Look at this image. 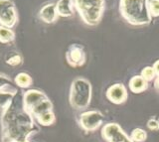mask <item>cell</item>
<instances>
[{"label": "cell", "mask_w": 159, "mask_h": 142, "mask_svg": "<svg viewBox=\"0 0 159 142\" xmlns=\"http://www.w3.org/2000/svg\"><path fill=\"white\" fill-rule=\"evenodd\" d=\"M3 127V142H27L30 134L35 133L34 121L31 114L25 110L23 100H14L1 118Z\"/></svg>", "instance_id": "cell-1"}, {"label": "cell", "mask_w": 159, "mask_h": 142, "mask_svg": "<svg viewBox=\"0 0 159 142\" xmlns=\"http://www.w3.org/2000/svg\"><path fill=\"white\" fill-rule=\"evenodd\" d=\"M119 13L132 26H144L151 22L145 0H119Z\"/></svg>", "instance_id": "cell-2"}, {"label": "cell", "mask_w": 159, "mask_h": 142, "mask_svg": "<svg viewBox=\"0 0 159 142\" xmlns=\"http://www.w3.org/2000/svg\"><path fill=\"white\" fill-rule=\"evenodd\" d=\"M73 4L84 24L97 26L102 21L106 8L104 0H73Z\"/></svg>", "instance_id": "cell-3"}, {"label": "cell", "mask_w": 159, "mask_h": 142, "mask_svg": "<svg viewBox=\"0 0 159 142\" xmlns=\"http://www.w3.org/2000/svg\"><path fill=\"white\" fill-rule=\"evenodd\" d=\"M92 99V85L84 78L74 80L70 90V104L76 109H84Z\"/></svg>", "instance_id": "cell-4"}, {"label": "cell", "mask_w": 159, "mask_h": 142, "mask_svg": "<svg viewBox=\"0 0 159 142\" xmlns=\"http://www.w3.org/2000/svg\"><path fill=\"white\" fill-rule=\"evenodd\" d=\"M18 23V10L12 0H0V26L13 29Z\"/></svg>", "instance_id": "cell-5"}, {"label": "cell", "mask_w": 159, "mask_h": 142, "mask_svg": "<svg viewBox=\"0 0 159 142\" xmlns=\"http://www.w3.org/2000/svg\"><path fill=\"white\" fill-rule=\"evenodd\" d=\"M66 61L72 68H81L87 62V53L83 45L74 43L71 44L66 51Z\"/></svg>", "instance_id": "cell-6"}, {"label": "cell", "mask_w": 159, "mask_h": 142, "mask_svg": "<svg viewBox=\"0 0 159 142\" xmlns=\"http://www.w3.org/2000/svg\"><path fill=\"white\" fill-rule=\"evenodd\" d=\"M103 121V115L98 111H87L81 114L80 125L86 131H94Z\"/></svg>", "instance_id": "cell-7"}, {"label": "cell", "mask_w": 159, "mask_h": 142, "mask_svg": "<svg viewBox=\"0 0 159 142\" xmlns=\"http://www.w3.org/2000/svg\"><path fill=\"white\" fill-rule=\"evenodd\" d=\"M102 135L107 142H132L116 123L107 124L102 130Z\"/></svg>", "instance_id": "cell-8"}, {"label": "cell", "mask_w": 159, "mask_h": 142, "mask_svg": "<svg viewBox=\"0 0 159 142\" xmlns=\"http://www.w3.org/2000/svg\"><path fill=\"white\" fill-rule=\"evenodd\" d=\"M46 99H47V95L40 91L30 90L26 91L23 96V105H24L25 110L29 113L38 104H40V102Z\"/></svg>", "instance_id": "cell-9"}, {"label": "cell", "mask_w": 159, "mask_h": 142, "mask_svg": "<svg viewBox=\"0 0 159 142\" xmlns=\"http://www.w3.org/2000/svg\"><path fill=\"white\" fill-rule=\"evenodd\" d=\"M107 97L112 104H120L127 99V91L122 84H114L107 91Z\"/></svg>", "instance_id": "cell-10"}, {"label": "cell", "mask_w": 159, "mask_h": 142, "mask_svg": "<svg viewBox=\"0 0 159 142\" xmlns=\"http://www.w3.org/2000/svg\"><path fill=\"white\" fill-rule=\"evenodd\" d=\"M38 17L42 22L46 24H53L58 20V13L56 10V3L50 2L40 9L38 13Z\"/></svg>", "instance_id": "cell-11"}, {"label": "cell", "mask_w": 159, "mask_h": 142, "mask_svg": "<svg viewBox=\"0 0 159 142\" xmlns=\"http://www.w3.org/2000/svg\"><path fill=\"white\" fill-rule=\"evenodd\" d=\"M56 10L59 17L69 18L74 16L75 8L73 0H58L56 2Z\"/></svg>", "instance_id": "cell-12"}, {"label": "cell", "mask_w": 159, "mask_h": 142, "mask_svg": "<svg viewBox=\"0 0 159 142\" xmlns=\"http://www.w3.org/2000/svg\"><path fill=\"white\" fill-rule=\"evenodd\" d=\"M129 89L134 94H140L148 89V82H146L141 76H134L129 81Z\"/></svg>", "instance_id": "cell-13"}, {"label": "cell", "mask_w": 159, "mask_h": 142, "mask_svg": "<svg viewBox=\"0 0 159 142\" xmlns=\"http://www.w3.org/2000/svg\"><path fill=\"white\" fill-rule=\"evenodd\" d=\"M15 84L17 85V87H21V89H27V87L32 86L33 79L29 74L20 73V74L15 77Z\"/></svg>", "instance_id": "cell-14"}, {"label": "cell", "mask_w": 159, "mask_h": 142, "mask_svg": "<svg viewBox=\"0 0 159 142\" xmlns=\"http://www.w3.org/2000/svg\"><path fill=\"white\" fill-rule=\"evenodd\" d=\"M15 40V32L12 29L0 26V43L9 44Z\"/></svg>", "instance_id": "cell-15"}, {"label": "cell", "mask_w": 159, "mask_h": 142, "mask_svg": "<svg viewBox=\"0 0 159 142\" xmlns=\"http://www.w3.org/2000/svg\"><path fill=\"white\" fill-rule=\"evenodd\" d=\"M35 118L37 119V121L39 122V124H41L43 126H49L52 125L56 118H55V115L52 111H48L45 112V113H42L38 116H36Z\"/></svg>", "instance_id": "cell-16"}, {"label": "cell", "mask_w": 159, "mask_h": 142, "mask_svg": "<svg viewBox=\"0 0 159 142\" xmlns=\"http://www.w3.org/2000/svg\"><path fill=\"white\" fill-rule=\"evenodd\" d=\"M145 3L150 17H159V0H145Z\"/></svg>", "instance_id": "cell-17"}, {"label": "cell", "mask_w": 159, "mask_h": 142, "mask_svg": "<svg viewBox=\"0 0 159 142\" xmlns=\"http://www.w3.org/2000/svg\"><path fill=\"white\" fill-rule=\"evenodd\" d=\"M5 62H6L7 65L11 66V67H17V66H20L23 63V57L20 55L19 53L13 52L7 56Z\"/></svg>", "instance_id": "cell-18"}, {"label": "cell", "mask_w": 159, "mask_h": 142, "mask_svg": "<svg viewBox=\"0 0 159 142\" xmlns=\"http://www.w3.org/2000/svg\"><path fill=\"white\" fill-rule=\"evenodd\" d=\"M147 138V133L143 129L136 128L131 133V140L135 142H144Z\"/></svg>", "instance_id": "cell-19"}, {"label": "cell", "mask_w": 159, "mask_h": 142, "mask_svg": "<svg viewBox=\"0 0 159 142\" xmlns=\"http://www.w3.org/2000/svg\"><path fill=\"white\" fill-rule=\"evenodd\" d=\"M140 76L146 82H151L156 78V74H155V72H154V69H153V67H150V66L143 68Z\"/></svg>", "instance_id": "cell-20"}, {"label": "cell", "mask_w": 159, "mask_h": 142, "mask_svg": "<svg viewBox=\"0 0 159 142\" xmlns=\"http://www.w3.org/2000/svg\"><path fill=\"white\" fill-rule=\"evenodd\" d=\"M10 85H13L11 79L8 78L6 75L1 74V73H0V90H2V89H4L5 87L10 86Z\"/></svg>", "instance_id": "cell-21"}, {"label": "cell", "mask_w": 159, "mask_h": 142, "mask_svg": "<svg viewBox=\"0 0 159 142\" xmlns=\"http://www.w3.org/2000/svg\"><path fill=\"white\" fill-rule=\"evenodd\" d=\"M147 126H148V128L150 130H158L159 129V121L152 118L150 120H148Z\"/></svg>", "instance_id": "cell-22"}, {"label": "cell", "mask_w": 159, "mask_h": 142, "mask_svg": "<svg viewBox=\"0 0 159 142\" xmlns=\"http://www.w3.org/2000/svg\"><path fill=\"white\" fill-rule=\"evenodd\" d=\"M153 69H154V72H155V74H156V77L159 76V60H157L155 63L153 64Z\"/></svg>", "instance_id": "cell-23"}, {"label": "cell", "mask_w": 159, "mask_h": 142, "mask_svg": "<svg viewBox=\"0 0 159 142\" xmlns=\"http://www.w3.org/2000/svg\"><path fill=\"white\" fill-rule=\"evenodd\" d=\"M154 87H155V89L159 91V76L156 77V80L154 82Z\"/></svg>", "instance_id": "cell-24"}]
</instances>
